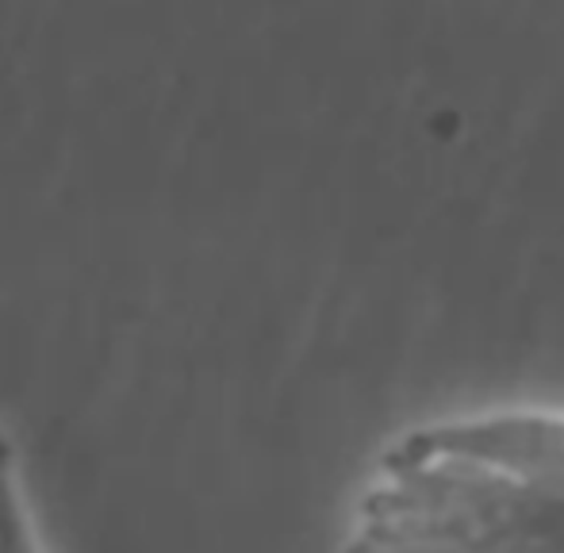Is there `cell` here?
<instances>
[{"instance_id": "1", "label": "cell", "mask_w": 564, "mask_h": 553, "mask_svg": "<svg viewBox=\"0 0 564 553\" xmlns=\"http://www.w3.org/2000/svg\"><path fill=\"white\" fill-rule=\"evenodd\" d=\"M357 553H564V419L411 438L384 465Z\"/></svg>"}]
</instances>
